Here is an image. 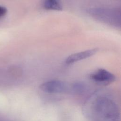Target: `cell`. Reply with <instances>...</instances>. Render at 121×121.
<instances>
[{"mask_svg":"<svg viewBox=\"0 0 121 121\" xmlns=\"http://www.w3.org/2000/svg\"><path fill=\"white\" fill-rule=\"evenodd\" d=\"M84 113L93 121H118L117 105L109 96L100 92L93 94L84 105Z\"/></svg>","mask_w":121,"mask_h":121,"instance_id":"1","label":"cell"},{"mask_svg":"<svg viewBox=\"0 0 121 121\" xmlns=\"http://www.w3.org/2000/svg\"><path fill=\"white\" fill-rule=\"evenodd\" d=\"M89 13L95 18L107 25L117 27L121 26V12L117 9L96 8L89 10Z\"/></svg>","mask_w":121,"mask_h":121,"instance_id":"2","label":"cell"},{"mask_svg":"<svg viewBox=\"0 0 121 121\" xmlns=\"http://www.w3.org/2000/svg\"><path fill=\"white\" fill-rule=\"evenodd\" d=\"M90 79L94 82L101 85L110 84L116 80L114 74L104 69H99L91 74Z\"/></svg>","mask_w":121,"mask_h":121,"instance_id":"3","label":"cell"},{"mask_svg":"<svg viewBox=\"0 0 121 121\" xmlns=\"http://www.w3.org/2000/svg\"><path fill=\"white\" fill-rule=\"evenodd\" d=\"M43 91L50 94L64 93L67 91L68 86L64 82L58 80H52L43 83L40 86Z\"/></svg>","mask_w":121,"mask_h":121,"instance_id":"4","label":"cell"},{"mask_svg":"<svg viewBox=\"0 0 121 121\" xmlns=\"http://www.w3.org/2000/svg\"><path fill=\"white\" fill-rule=\"evenodd\" d=\"M98 51L97 48H93L74 53L68 56L65 60L67 64H71L78 61L87 59L95 55Z\"/></svg>","mask_w":121,"mask_h":121,"instance_id":"5","label":"cell"},{"mask_svg":"<svg viewBox=\"0 0 121 121\" xmlns=\"http://www.w3.org/2000/svg\"><path fill=\"white\" fill-rule=\"evenodd\" d=\"M43 7L47 10L60 11L62 9L61 0H43Z\"/></svg>","mask_w":121,"mask_h":121,"instance_id":"6","label":"cell"},{"mask_svg":"<svg viewBox=\"0 0 121 121\" xmlns=\"http://www.w3.org/2000/svg\"><path fill=\"white\" fill-rule=\"evenodd\" d=\"M86 85L81 82H76L73 83L70 86L71 92L76 94H82L86 90Z\"/></svg>","mask_w":121,"mask_h":121,"instance_id":"7","label":"cell"},{"mask_svg":"<svg viewBox=\"0 0 121 121\" xmlns=\"http://www.w3.org/2000/svg\"><path fill=\"white\" fill-rule=\"evenodd\" d=\"M7 13V9L3 7L0 6V18L4 16Z\"/></svg>","mask_w":121,"mask_h":121,"instance_id":"8","label":"cell"}]
</instances>
